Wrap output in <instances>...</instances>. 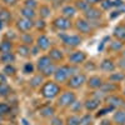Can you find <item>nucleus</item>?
Listing matches in <instances>:
<instances>
[{
  "instance_id": "nucleus-1",
  "label": "nucleus",
  "mask_w": 125,
  "mask_h": 125,
  "mask_svg": "<svg viewBox=\"0 0 125 125\" xmlns=\"http://www.w3.org/2000/svg\"><path fill=\"white\" fill-rule=\"evenodd\" d=\"M79 73V69L75 65H61L60 68H56L54 73L55 83H66L68 79L73 75Z\"/></svg>"
},
{
  "instance_id": "nucleus-2",
  "label": "nucleus",
  "mask_w": 125,
  "mask_h": 125,
  "mask_svg": "<svg viewBox=\"0 0 125 125\" xmlns=\"http://www.w3.org/2000/svg\"><path fill=\"white\" fill-rule=\"evenodd\" d=\"M61 93L60 85L55 81H46L43 84L40 90L41 96H44L45 99H55L59 96V94Z\"/></svg>"
},
{
  "instance_id": "nucleus-3",
  "label": "nucleus",
  "mask_w": 125,
  "mask_h": 125,
  "mask_svg": "<svg viewBox=\"0 0 125 125\" xmlns=\"http://www.w3.org/2000/svg\"><path fill=\"white\" fill-rule=\"evenodd\" d=\"M75 100H76L75 93L68 90V91H62L61 94H59L56 104H58V106H60V108H70V105Z\"/></svg>"
},
{
  "instance_id": "nucleus-4",
  "label": "nucleus",
  "mask_w": 125,
  "mask_h": 125,
  "mask_svg": "<svg viewBox=\"0 0 125 125\" xmlns=\"http://www.w3.org/2000/svg\"><path fill=\"white\" fill-rule=\"evenodd\" d=\"M86 75L85 74H80V73H78V74H75V75H73V76H70L69 79H68V81H66V85L70 88V89H79V88H81L83 85L86 83Z\"/></svg>"
},
{
  "instance_id": "nucleus-5",
  "label": "nucleus",
  "mask_w": 125,
  "mask_h": 125,
  "mask_svg": "<svg viewBox=\"0 0 125 125\" xmlns=\"http://www.w3.org/2000/svg\"><path fill=\"white\" fill-rule=\"evenodd\" d=\"M60 39L62 40L66 46H70V48H76L81 44L83 39L79 36V35H70V34H60L59 35Z\"/></svg>"
},
{
  "instance_id": "nucleus-6",
  "label": "nucleus",
  "mask_w": 125,
  "mask_h": 125,
  "mask_svg": "<svg viewBox=\"0 0 125 125\" xmlns=\"http://www.w3.org/2000/svg\"><path fill=\"white\" fill-rule=\"evenodd\" d=\"M53 25L58 29V30H69L71 26H73V23L69 18H65V16H58L56 19H54L53 21Z\"/></svg>"
},
{
  "instance_id": "nucleus-7",
  "label": "nucleus",
  "mask_w": 125,
  "mask_h": 125,
  "mask_svg": "<svg viewBox=\"0 0 125 125\" xmlns=\"http://www.w3.org/2000/svg\"><path fill=\"white\" fill-rule=\"evenodd\" d=\"M86 60V54L84 53V51H74V53H71L69 55V62L70 65H80V64H84Z\"/></svg>"
},
{
  "instance_id": "nucleus-8",
  "label": "nucleus",
  "mask_w": 125,
  "mask_h": 125,
  "mask_svg": "<svg viewBox=\"0 0 125 125\" xmlns=\"http://www.w3.org/2000/svg\"><path fill=\"white\" fill-rule=\"evenodd\" d=\"M75 28L78 31H80L81 34H90L93 31V25L90 24L89 20L86 19H78L76 23H75Z\"/></svg>"
},
{
  "instance_id": "nucleus-9",
  "label": "nucleus",
  "mask_w": 125,
  "mask_h": 125,
  "mask_svg": "<svg viewBox=\"0 0 125 125\" xmlns=\"http://www.w3.org/2000/svg\"><path fill=\"white\" fill-rule=\"evenodd\" d=\"M16 28H18V30L23 31V33H26V31H29L34 28V21L31 19L21 18L16 21Z\"/></svg>"
},
{
  "instance_id": "nucleus-10",
  "label": "nucleus",
  "mask_w": 125,
  "mask_h": 125,
  "mask_svg": "<svg viewBox=\"0 0 125 125\" xmlns=\"http://www.w3.org/2000/svg\"><path fill=\"white\" fill-rule=\"evenodd\" d=\"M84 16L86 20H89V21H95V20L100 19L101 18V11L99 9L96 8H94V6H90L86 11H84Z\"/></svg>"
},
{
  "instance_id": "nucleus-11",
  "label": "nucleus",
  "mask_w": 125,
  "mask_h": 125,
  "mask_svg": "<svg viewBox=\"0 0 125 125\" xmlns=\"http://www.w3.org/2000/svg\"><path fill=\"white\" fill-rule=\"evenodd\" d=\"M36 46L40 50H49V48L51 46V40L46 35H40L36 39Z\"/></svg>"
},
{
  "instance_id": "nucleus-12",
  "label": "nucleus",
  "mask_w": 125,
  "mask_h": 125,
  "mask_svg": "<svg viewBox=\"0 0 125 125\" xmlns=\"http://www.w3.org/2000/svg\"><path fill=\"white\" fill-rule=\"evenodd\" d=\"M105 100L108 101L109 106L111 108H120V106H124V100L120 98V96H116V95H110V96H106Z\"/></svg>"
},
{
  "instance_id": "nucleus-13",
  "label": "nucleus",
  "mask_w": 125,
  "mask_h": 125,
  "mask_svg": "<svg viewBox=\"0 0 125 125\" xmlns=\"http://www.w3.org/2000/svg\"><path fill=\"white\" fill-rule=\"evenodd\" d=\"M103 79L98 75H94V76H90L88 80H86V84L90 89H100L101 85H103Z\"/></svg>"
},
{
  "instance_id": "nucleus-14",
  "label": "nucleus",
  "mask_w": 125,
  "mask_h": 125,
  "mask_svg": "<svg viewBox=\"0 0 125 125\" xmlns=\"http://www.w3.org/2000/svg\"><path fill=\"white\" fill-rule=\"evenodd\" d=\"M50 64H53V60L49 58V55H43L38 59V62H36V69L39 71H41L43 69H45L46 66H49Z\"/></svg>"
},
{
  "instance_id": "nucleus-15",
  "label": "nucleus",
  "mask_w": 125,
  "mask_h": 125,
  "mask_svg": "<svg viewBox=\"0 0 125 125\" xmlns=\"http://www.w3.org/2000/svg\"><path fill=\"white\" fill-rule=\"evenodd\" d=\"M100 100L95 99V98H90L88 99L85 103H84V108L88 110V111H94V110H96L99 106H100Z\"/></svg>"
},
{
  "instance_id": "nucleus-16",
  "label": "nucleus",
  "mask_w": 125,
  "mask_h": 125,
  "mask_svg": "<svg viewBox=\"0 0 125 125\" xmlns=\"http://www.w3.org/2000/svg\"><path fill=\"white\" fill-rule=\"evenodd\" d=\"M100 69L103 71H108V73H113L114 70L116 69V65H115V62H114L113 60L110 59H104L101 61V64H100Z\"/></svg>"
},
{
  "instance_id": "nucleus-17",
  "label": "nucleus",
  "mask_w": 125,
  "mask_h": 125,
  "mask_svg": "<svg viewBox=\"0 0 125 125\" xmlns=\"http://www.w3.org/2000/svg\"><path fill=\"white\" fill-rule=\"evenodd\" d=\"M113 121L116 125H125V109H119L114 113Z\"/></svg>"
},
{
  "instance_id": "nucleus-18",
  "label": "nucleus",
  "mask_w": 125,
  "mask_h": 125,
  "mask_svg": "<svg viewBox=\"0 0 125 125\" xmlns=\"http://www.w3.org/2000/svg\"><path fill=\"white\" fill-rule=\"evenodd\" d=\"M49 58L53 60V61H61L64 59V54H62V51L58 48H53L50 49L49 51Z\"/></svg>"
},
{
  "instance_id": "nucleus-19",
  "label": "nucleus",
  "mask_w": 125,
  "mask_h": 125,
  "mask_svg": "<svg viewBox=\"0 0 125 125\" xmlns=\"http://www.w3.org/2000/svg\"><path fill=\"white\" fill-rule=\"evenodd\" d=\"M76 11H78V9L75 8V6H73V5H66V6H64L61 9V14H62V16H65V18H73L75 14H76Z\"/></svg>"
},
{
  "instance_id": "nucleus-20",
  "label": "nucleus",
  "mask_w": 125,
  "mask_h": 125,
  "mask_svg": "<svg viewBox=\"0 0 125 125\" xmlns=\"http://www.w3.org/2000/svg\"><path fill=\"white\" fill-rule=\"evenodd\" d=\"M43 84H44V76L41 75V74L33 76V78H31V80H30V86H31V88H34V89L40 88Z\"/></svg>"
},
{
  "instance_id": "nucleus-21",
  "label": "nucleus",
  "mask_w": 125,
  "mask_h": 125,
  "mask_svg": "<svg viewBox=\"0 0 125 125\" xmlns=\"http://www.w3.org/2000/svg\"><path fill=\"white\" fill-rule=\"evenodd\" d=\"M39 114L43 118H53L55 114V109L53 106H44L39 110Z\"/></svg>"
},
{
  "instance_id": "nucleus-22",
  "label": "nucleus",
  "mask_w": 125,
  "mask_h": 125,
  "mask_svg": "<svg viewBox=\"0 0 125 125\" xmlns=\"http://www.w3.org/2000/svg\"><path fill=\"white\" fill-rule=\"evenodd\" d=\"M100 89H101V91H104L108 95V94L115 91L118 89V85L115 84V83H103V85H101Z\"/></svg>"
},
{
  "instance_id": "nucleus-23",
  "label": "nucleus",
  "mask_w": 125,
  "mask_h": 125,
  "mask_svg": "<svg viewBox=\"0 0 125 125\" xmlns=\"http://www.w3.org/2000/svg\"><path fill=\"white\" fill-rule=\"evenodd\" d=\"M13 49V43L11 40H3L0 43V53L5 54V53H11Z\"/></svg>"
},
{
  "instance_id": "nucleus-24",
  "label": "nucleus",
  "mask_w": 125,
  "mask_h": 125,
  "mask_svg": "<svg viewBox=\"0 0 125 125\" xmlns=\"http://www.w3.org/2000/svg\"><path fill=\"white\" fill-rule=\"evenodd\" d=\"M114 36L120 41L125 40V26L124 25H118L115 29H114Z\"/></svg>"
},
{
  "instance_id": "nucleus-25",
  "label": "nucleus",
  "mask_w": 125,
  "mask_h": 125,
  "mask_svg": "<svg viewBox=\"0 0 125 125\" xmlns=\"http://www.w3.org/2000/svg\"><path fill=\"white\" fill-rule=\"evenodd\" d=\"M0 61L4 62L5 65L11 64V62L15 61V55H14L13 53H5V54H1V55H0Z\"/></svg>"
},
{
  "instance_id": "nucleus-26",
  "label": "nucleus",
  "mask_w": 125,
  "mask_h": 125,
  "mask_svg": "<svg viewBox=\"0 0 125 125\" xmlns=\"http://www.w3.org/2000/svg\"><path fill=\"white\" fill-rule=\"evenodd\" d=\"M55 70H56V65L53 62V64H50L49 66H46L45 69L41 70V71H40V74L43 75L44 78H48V76H50V75H54Z\"/></svg>"
},
{
  "instance_id": "nucleus-27",
  "label": "nucleus",
  "mask_w": 125,
  "mask_h": 125,
  "mask_svg": "<svg viewBox=\"0 0 125 125\" xmlns=\"http://www.w3.org/2000/svg\"><path fill=\"white\" fill-rule=\"evenodd\" d=\"M20 14H21V18H25V19H31L33 20L35 18V11L33 9H29V8H23L21 10H20Z\"/></svg>"
},
{
  "instance_id": "nucleus-28",
  "label": "nucleus",
  "mask_w": 125,
  "mask_h": 125,
  "mask_svg": "<svg viewBox=\"0 0 125 125\" xmlns=\"http://www.w3.org/2000/svg\"><path fill=\"white\" fill-rule=\"evenodd\" d=\"M123 80H125V74L124 73H114L113 71V74H110V76H109V81H111V83H120V81H123Z\"/></svg>"
},
{
  "instance_id": "nucleus-29",
  "label": "nucleus",
  "mask_w": 125,
  "mask_h": 125,
  "mask_svg": "<svg viewBox=\"0 0 125 125\" xmlns=\"http://www.w3.org/2000/svg\"><path fill=\"white\" fill-rule=\"evenodd\" d=\"M94 123V118L90 115V114H85L80 118V121H79V125H93Z\"/></svg>"
},
{
  "instance_id": "nucleus-30",
  "label": "nucleus",
  "mask_w": 125,
  "mask_h": 125,
  "mask_svg": "<svg viewBox=\"0 0 125 125\" xmlns=\"http://www.w3.org/2000/svg\"><path fill=\"white\" fill-rule=\"evenodd\" d=\"M18 53L21 55V56L26 58V56L30 55V48L28 45H25V44H21V45L18 46Z\"/></svg>"
},
{
  "instance_id": "nucleus-31",
  "label": "nucleus",
  "mask_w": 125,
  "mask_h": 125,
  "mask_svg": "<svg viewBox=\"0 0 125 125\" xmlns=\"http://www.w3.org/2000/svg\"><path fill=\"white\" fill-rule=\"evenodd\" d=\"M123 48H124V43L118 39L115 41H111L110 43V49L114 51H120V50H123Z\"/></svg>"
},
{
  "instance_id": "nucleus-32",
  "label": "nucleus",
  "mask_w": 125,
  "mask_h": 125,
  "mask_svg": "<svg viewBox=\"0 0 125 125\" xmlns=\"http://www.w3.org/2000/svg\"><path fill=\"white\" fill-rule=\"evenodd\" d=\"M40 16L43 18V19H46V18H49L50 16V14H51V10H50V8L49 6H46V5H41L40 6Z\"/></svg>"
},
{
  "instance_id": "nucleus-33",
  "label": "nucleus",
  "mask_w": 125,
  "mask_h": 125,
  "mask_svg": "<svg viewBox=\"0 0 125 125\" xmlns=\"http://www.w3.org/2000/svg\"><path fill=\"white\" fill-rule=\"evenodd\" d=\"M90 6H91V5L88 4L85 0H78V1H76V5H75V8H76V9H80L81 11H86V10H88Z\"/></svg>"
},
{
  "instance_id": "nucleus-34",
  "label": "nucleus",
  "mask_w": 125,
  "mask_h": 125,
  "mask_svg": "<svg viewBox=\"0 0 125 125\" xmlns=\"http://www.w3.org/2000/svg\"><path fill=\"white\" fill-rule=\"evenodd\" d=\"M10 19H11V15H10V13L8 10H5V9L0 10V20H1L3 23H8Z\"/></svg>"
},
{
  "instance_id": "nucleus-35",
  "label": "nucleus",
  "mask_w": 125,
  "mask_h": 125,
  "mask_svg": "<svg viewBox=\"0 0 125 125\" xmlns=\"http://www.w3.org/2000/svg\"><path fill=\"white\" fill-rule=\"evenodd\" d=\"M80 118L78 115H69L66 118V125H79Z\"/></svg>"
},
{
  "instance_id": "nucleus-36",
  "label": "nucleus",
  "mask_w": 125,
  "mask_h": 125,
  "mask_svg": "<svg viewBox=\"0 0 125 125\" xmlns=\"http://www.w3.org/2000/svg\"><path fill=\"white\" fill-rule=\"evenodd\" d=\"M10 88L6 85V84H4V83H1V84H0V96H8L9 94H10Z\"/></svg>"
},
{
  "instance_id": "nucleus-37",
  "label": "nucleus",
  "mask_w": 125,
  "mask_h": 125,
  "mask_svg": "<svg viewBox=\"0 0 125 125\" xmlns=\"http://www.w3.org/2000/svg\"><path fill=\"white\" fill-rule=\"evenodd\" d=\"M20 39H21V41L25 45H29V44L33 43V36H31L30 34H28V33H23V35L20 36Z\"/></svg>"
},
{
  "instance_id": "nucleus-38",
  "label": "nucleus",
  "mask_w": 125,
  "mask_h": 125,
  "mask_svg": "<svg viewBox=\"0 0 125 125\" xmlns=\"http://www.w3.org/2000/svg\"><path fill=\"white\" fill-rule=\"evenodd\" d=\"M101 8L104 10H110L114 8V4H113V0H103V1L100 3Z\"/></svg>"
},
{
  "instance_id": "nucleus-39",
  "label": "nucleus",
  "mask_w": 125,
  "mask_h": 125,
  "mask_svg": "<svg viewBox=\"0 0 125 125\" xmlns=\"http://www.w3.org/2000/svg\"><path fill=\"white\" fill-rule=\"evenodd\" d=\"M24 5L25 8H29V9H35L38 8V3H36V0H24Z\"/></svg>"
},
{
  "instance_id": "nucleus-40",
  "label": "nucleus",
  "mask_w": 125,
  "mask_h": 125,
  "mask_svg": "<svg viewBox=\"0 0 125 125\" xmlns=\"http://www.w3.org/2000/svg\"><path fill=\"white\" fill-rule=\"evenodd\" d=\"M10 111V106L6 103H0V115H4V114H9Z\"/></svg>"
},
{
  "instance_id": "nucleus-41",
  "label": "nucleus",
  "mask_w": 125,
  "mask_h": 125,
  "mask_svg": "<svg viewBox=\"0 0 125 125\" xmlns=\"http://www.w3.org/2000/svg\"><path fill=\"white\" fill-rule=\"evenodd\" d=\"M35 68L33 65V62H26V64L24 65V73L25 74H31V73H34Z\"/></svg>"
},
{
  "instance_id": "nucleus-42",
  "label": "nucleus",
  "mask_w": 125,
  "mask_h": 125,
  "mask_svg": "<svg viewBox=\"0 0 125 125\" xmlns=\"http://www.w3.org/2000/svg\"><path fill=\"white\" fill-rule=\"evenodd\" d=\"M14 73H15V68H14L11 64L5 65V68H4V74H5V75H13Z\"/></svg>"
},
{
  "instance_id": "nucleus-43",
  "label": "nucleus",
  "mask_w": 125,
  "mask_h": 125,
  "mask_svg": "<svg viewBox=\"0 0 125 125\" xmlns=\"http://www.w3.org/2000/svg\"><path fill=\"white\" fill-rule=\"evenodd\" d=\"M70 108H71V110H73V111H78V110H80V109L83 108V105H81V103H79V101H76V100H75V101L70 105Z\"/></svg>"
},
{
  "instance_id": "nucleus-44",
  "label": "nucleus",
  "mask_w": 125,
  "mask_h": 125,
  "mask_svg": "<svg viewBox=\"0 0 125 125\" xmlns=\"http://www.w3.org/2000/svg\"><path fill=\"white\" fill-rule=\"evenodd\" d=\"M111 110H114V108H111V106H108V108H105V109H101V110H99V113H98V116L105 115V114H108V113L111 111Z\"/></svg>"
},
{
  "instance_id": "nucleus-45",
  "label": "nucleus",
  "mask_w": 125,
  "mask_h": 125,
  "mask_svg": "<svg viewBox=\"0 0 125 125\" xmlns=\"http://www.w3.org/2000/svg\"><path fill=\"white\" fill-rule=\"evenodd\" d=\"M34 26H35L36 29H41V30H43V29L45 28V21H44L43 19H41V20H38L36 23H34Z\"/></svg>"
},
{
  "instance_id": "nucleus-46",
  "label": "nucleus",
  "mask_w": 125,
  "mask_h": 125,
  "mask_svg": "<svg viewBox=\"0 0 125 125\" xmlns=\"http://www.w3.org/2000/svg\"><path fill=\"white\" fill-rule=\"evenodd\" d=\"M51 125H64V123H62V120L60 118H53V120H51Z\"/></svg>"
},
{
  "instance_id": "nucleus-47",
  "label": "nucleus",
  "mask_w": 125,
  "mask_h": 125,
  "mask_svg": "<svg viewBox=\"0 0 125 125\" xmlns=\"http://www.w3.org/2000/svg\"><path fill=\"white\" fill-rule=\"evenodd\" d=\"M113 4H114V8H120L125 3L123 1V0H113Z\"/></svg>"
},
{
  "instance_id": "nucleus-48",
  "label": "nucleus",
  "mask_w": 125,
  "mask_h": 125,
  "mask_svg": "<svg viewBox=\"0 0 125 125\" xmlns=\"http://www.w3.org/2000/svg\"><path fill=\"white\" fill-rule=\"evenodd\" d=\"M85 1L90 5H94V4H98V3H101L103 0H85Z\"/></svg>"
},
{
  "instance_id": "nucleus-49",
  "label": "nucleus",
  "mask_w": 125,
  "mask_h": 125,
  "mask_svg": "<svg viewBox=\"0 0 125 125\" xmlns=\"http://www.w3.org/2000/svg\"><path fill=\"white\" fill-rule=\"evenodd\" d=\"M3 1H4L6 5H15L16 0H3Z\"/></svg>"
},
{
  "instance_id": "nucleus-50",
  "label": "nucleus",
  "mask_w": 125,
  "mask_h": 125,
  "mask_svg": "<svg viewBox=\"0 0 125 125\" xmlns=\"http://www.w3.org/2000/svg\"><path fill=\"white\" fill-rule=\"evenodd\" d=\"M1 23H3V21H1V20H0V29L3 28V24H1Z\"/></svg>"
},
{
  "instance_id": "nucleus-51",
  "label": "nucleus",
  "mask_w": 125,
  "mask_h": 125,
  "mask_svg": "<svg viewBox=\"0 0 125 125\" xmlns=\"http://www.w3.org/2000/svg\"><path fill=\"white\" fill-rule=\"evenodd\" d=\"M123 95H124V98H125V89H124V91H123Z\"/></svg>"
},
{
  "instance_id": "nucleus-52",
  "label": "nucleus",
  "mask_w": 125,
  "mask_h": 125,
  "mask_svg": "<svg viewBox=\"0 0 125 125\" xmlns=\"http://www.w3.org/2000/svg\"><path fill=\"white\" fill-rule=\"evenodd\" d=\"M124 26H125V24H124Z\"/></svg>"
}]
</instances>
